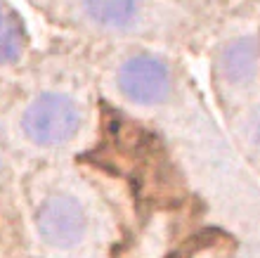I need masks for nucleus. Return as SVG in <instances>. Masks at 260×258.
Returning <instances> with one entry per match:
<instances>
[{"label":"nucleus","mask_w":260,"mask_h":258,"mask_svg":"<svg viewBox=\"0 0 260 258\" xmlns=\"http://www.w3.org/2000/svg\"><path fill=\"white\" fill-rule=\"evenodd\" d=\"M36 225L48 244L74 246L85 232V216L76 199L57 194V197H50L38 209Z\"/></svg>","instance_id":"obj_3"},{"label":"nucleus","mask_w":260,"mask_h":258,"mask_svg":"<svg viewBox=\"0 0 260 258\" xmlns=\"http://www.w3.org/2000/svg\"><path fill=\"white\" fill-rule=\"evenodd\" d=\"M24 45L26 36L21 19L5 3H0V62H17L24 52Z\"/></svg>","instance_id":"obj_6"},{"label":"nucleus","mask_w":260,"mask_h":258,"mask_svg":"<svg viewBox=\"0 0 260 258\" xmlns=\"http://www.w3.org/2000/svg\"><path fill=\"white\" fill-rule=\"evenodd\" d=\"M255 137L260 140V121H258V128H255Z\"/></svg>","instance_id":"obj_7"},{"label":"nucleus","mask_w":260,"mask_h":258,"mask_svg":"<svg viewBox=\"0 0 260 258\" xmlns=\"http://www.w3.org/2000/svg\"><path fill=\"white\" fill-rule=\"evenodd\" d=\"M90 19L109 28L130 24L137 12V0H85Z\"/></svg>","instance_id":"obj_5"},{"label":"nucleus","mask_w":260,"mask_h":258,"mask_svg":"<svg viewBox=\"0 0 260 258\" xmlns=\"http://www.w3.org/2000/svg\"><path fill=\"white\" fill-rule=\"evenodd\" d=\"M255 64H258V48L248 38L230 43L220 54V69L227 81L232 83H244L246 78H251Z\"/></svg>","instance_id":"obj_4"},{"label":"nucleus","mask_w":260,"mask_h":258,"mask_svg":"<svg viewBox=\"0 0 260 258\" xmlns=\"http://www.w3.org/2000/svg\"><path fill=\"white\" fill-rule=\"evenodd\" d=\"M21 126L34 142L62 145L76 135L81 126V111L71 97L59 93H43L28 104Z\"/></svg>","instance_id":"obj_1"},{"label":"nucleus","mask_w":260,"mask_h":258,"mask_svg":"<svg viewBox=\"0 0 260 258\" xmlns=\"http://www.w3.org/2000/svg\"><path fill=\"white\" fill-rule=\"evenodd\" d=\"M118 88L128 100L137 104H156L166 100L171 78L164 62L137 54L125 62L118 71Z\"/></svg>","instance_id":"obj_2"}]
</instances>
